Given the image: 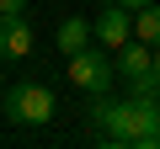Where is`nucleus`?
Instances as JSON below:
<instances>
[{"mask_svg":"<svg viewBox=\"0 0 160 149\" xmlns=\"http://www.w3.org/2000/svg\"><path fill=\"white\" fill-rule=\"evenodd\" d=\"M86 128L102 144H123V149H160V96H128L112 101L107 91L86 96Z\"/></svg>","mask_w":160,"mask_h":149,"instance_id":"1","label":"nucleus"},{"mask_svg":"<svg viewBox=\"0 0 160 149\" xmlns=\"http://www.w3.org/2000/svg\"><path fill=\"white\" fill-rule=\"evenodd\" d=\"M53 112H59V101H53V91H48V85H38V80H22V85H11V91H6V117H11V123H22V128L53 123Z\"/></svg>","mask_w":160,"mask_h":149,"instance_id":"2","label":"nucleus"},{"mask_svg":"<svg viewBox=\"0 0 160 149\" xmlns=\"http://www.w3.org/2000/svg\"><path fill=\"white\" fill-rule=\"evenodd\" d=\"M118 74L128 80L133 96H160V69H155V48H149V43L128 37V43L118 48Z\"/></svg>","mask_w":160,"mask_h":149,"instance_id":"3","label":"nucleus"},{"mask_svg":"<svg viewBox=\"0 0 160 149\" xmlns=\"http://www.w3.org/2000/svg\"><path fill=\"white\" fill-rule=\"evenodd\" d=\"M112 74H118V59H107L102 43H86L80 53H69V80L86 91V96H91V91H107Z\"/></svg>","mask_w":160,"mask_h":149,"instance_id":"4","label":"nucleus"},{"mask_svg":"<svg viewBox=\"0 0 160 149\" xmlns=\"http://www.w3.org/2000/svg\"><path fill=\"white\" fill-rule=\"evenodd\" d=\"M91 32H96V43H102V48H123V43L133 37V11L112 0V6H107L96 22H91Z\"/></svg>","mask_w":160,"mask_h":149,"instance_id":"5","label":"nucleus"},{"mask_svg":"<svg viewBox=\"0 0 160 149\" xmlns=\"http://www.w3.org/2000/svg\"><path fill=\"white\" fill-rule=\"evenodd\" d=\"M27 53H32L27 16H0V59H27Z\"/></svg>","mask_w":160,"mask_h":149,"instance_id":"6","label":"nucleus"},{"mask_svg":"<svg viewBox=\"0 0 160 149\" xmlns=\"http://www.w3.org/2000/svg\"><path fill=\"white\" fill-rule=\"evenodd\" d=\"M53 43H59V53L69 59V53H80V48H86V43H96V32H91V22L64 16V22H59V32H53Z\"/></svg>","mask_w":160,"mask_h":149,"instance_id":"7","label":"nucleus"},{"mask_svg":"<svg viewBox=\"0 0 160 149\" xmlns=\"http://www.w3.org/2000/svg\"><path fill=\"white\" fill-rule=\"evenodd\" d=\"M133 37L149 43V48H160V6H155V0L133 11Z\"/></svg>","mask_w":160,"mask_h":149,"instance_id":"8","label":"nucleus"},{"mask_svg":"<svg viewBox=\"0 0 160 149\" xmlns=\"http://www.w3.org/2000/svg\"><path fill=\"white\" fill-rule=\"evenodd\" d=\"M27 11V0H0V16H22Z\"/></svg>","mask_w":160,"mask_h":149,"instance_id":"9","label":"nucleus"},{"mask_svg":"<svg viewBox=\"0 0 160 149\" xmlns=\"http://www.w3.org/2000/svg\"><path fill=\"white\" fill-rule=\"evenodd\" d=\"M118 6H128V11H139V6H149V0H118Z\"/></svg>","mask_w":160,"mask_h":149,"instance_id":"10","label":"nucleus"},{"mask_svg":"<svg viewBox=\"0 0 160 149\" xmlns=\"http://www.w3.org/2000/svg\"><path fill=\"white\" fill-rule=\"evenodd\" d=\"M155 69H160V48H155Z\"/></svg>","mask_w":160,"mask_h":149,"instance_id":"11","label":"nucleus"}]
</instances>
